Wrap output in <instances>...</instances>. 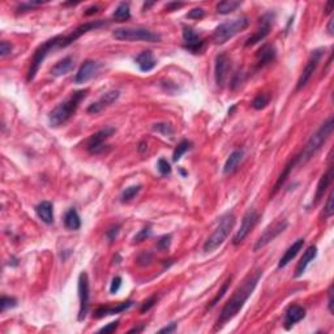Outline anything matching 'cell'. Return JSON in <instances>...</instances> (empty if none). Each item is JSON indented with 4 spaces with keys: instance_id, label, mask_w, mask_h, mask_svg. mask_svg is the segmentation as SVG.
Listing matches in <instances>:
<instances>
[{
    "instance_id": "cell-45",
    "label": "cell",
    "mask_w": 334,
    "mask_h": 334,
    "mask_svg": "<svg viewBox=\"0 0 334 334\" xmlns=\"http://www.w3.org/2000/svg\"><path fill=\"white\" fill-rule=\"evenodd\" d=\"M118 327H119V320L113 321V323H110L109 325L101 328V329H99V333H113V332L117 331Z\"/></svg>"
},
{
    "instance_id": "cell-12",
    "label": "cell",
    "mask_w": 334,
    "mask_h": 334,
    "mask_svg": "<svg viewBox=\"0 0 334 334\" xmlns=\"http://www.w3.org/2000/svg\"><path fill=\"white\" fill-rule=\"evenodd\" d=\"M257 221H259V214L256 213V210H248L244 214V217L241 219L240 229L238 230V233L235 234V237L233 239V243L235 245L240 244L241 241L244 240L245 238L248 237V234L253 230V227L256 226Z\"/></svg>"
},
{
    "instance_id": "cell-25",
    "label": "cell",
    "mask_w": 334,
    "mask_h": 334,
    "mask_svg": "<svg viewBox=\"0 0 334 334\" xmlns=\"http://www.w3.org/2000/svg\"><path fill=\"white\" fill-rule=\"evenodd\" d=\"M332 180H333V168L331 167V168L320 178L319 183H317V188H316L313 204H317V202L324 197V193L327 192V190L329 188V186H331Z\"/></svg>"
},
{
    "instance_id": "cell-32",
    "label": "cell",
    "mask_w": 334,
    "mask_h": 334,
    "mask_svg": "<svg viewBox=\"0 0 334 334\" xmlns=\"http://www.w3.org/2000/svg\"><path fill=\"white\" fill-rule=\"evenodd\" d=\"M230 285H231V277H229V278L226 280V282H225V284H223V286H222V287H221V290L218 291L217 295L214 296V299L212 300V302H210V304H209V306H208V307H206V310H213V308L215 307V306H217L218 302H219V300H221L222 298L225 296L226 292H227Z\"/></svg>"
},
{
    "instance_id": "cell-39",
    "label": "cell",
    "mask_w": 334,
    "mask_h": 334,
    "mask_svg": "<svg viewBox=\"0 0 334 334\" xmlns=\"http://www.w3.org/2000/svg\"><path fill=\"white\" fill-rule=\"evenodd\" d=\"M334 213V208H333V192L329 193V197H328L327 205H325V209H324V217L325 218H331Z\"/></svg>"
},
{
    "instance_id": "cell-20",
    "label": "cell",
    "mask_w": 334,
    "mask_h": 334,
    "mask_svg": "<svg viewBox=\"0 0 334 334\" xmlns=\"http://www.w3.org/2000/svg\"><path fill=\"white\" fill-rule=\"evenodd\" d=\"M277 51L273 45H264L260 50L257 51L256 60H257V68H264L276 59Z\"/></svg>"
},
{
    "instance_id": "cell-27",
    "label": "cell",
    "mask_w": 334,
    "mask_h": 334,
    "mask_svg": "<svg viewBox=\"0 0 334 334\" xmlns=\"http://www.w3.org/2000/svg\"><path fill=\"white\" fill-rule=\"evenodd\" d=\"M73 66H74L73 59L71 58V56H67V58L62 59V60H59V62L51 68V74L55 76V77L64 76V74H67L68 72H71V71L73 70Z\"/></svg>"
},
{
    "instance_id": "cell-4",
    "label": "cell",
    "mask_w": 334,
    "mask_h": 334,
    "mask_svg": "<svg viewBox=\"0 0 334 334\" xmlns=\"http://www.w3.org/2000/svg\"><path fill=\"white\" fill-rule=\"evenodd\" d=\"M70 43L72 45V41H71L70 35H56L54 38L48 39L45 43H42L41 46L35 50L34 55H33V59H31L30 68H29V72H27V81H31L33 78L35 77V74L38 72L39 67L43 63V60L46 59V56L50 54L52 50H56V48H63V47L70 46Z\"/></svg>"
},
{
    "instance_id": "cell-54",
    "label": "cell",
    "mask_w": 334,
    "mask_h": 334,
    "mask_svg": "<svg viewBox=\"0 0 334 334\" xmlns=\"http://www.w3.org/2000/svg\"><path fill=\"white\" fill-rule=\"evenodd\" d=\"M141 331H144V325H141V327H137V328H133V329H131L128 333H139V332H141Z\"/></svg>"
},
{
    "instance_id": "cell-29",
    "label": "cell",
    "mask_w": 334,
    "mask_h": 334,
    "mask_svg": "<svg viewBox=\"0 0 334 334\" xmlns=\"http://www.w3.org/2000/svg\"><path fill=\"white\" fill-rule=\"evenodd\" d=\"M241 5V1H235V0H225V1H219L217 4V12L219 15H229L231 12H234L237 8Z\"/></svg>"
},
{
    "instance_id": "cell-48",
    "label": "cell",
    "mask_w": 334,
    "mask_h": 334,
    "mask_svg": "<svg viewBox=\"0 0 334 334\" xmlns=\"http://www.w3.org/2000/svg\"><path fill=\"white\" fill-rule=\"evenodd\" d=\"M328 308H329V312L332 315L334 313L333 310V285H331V287L328 290Z\"/></svg>"
},
{
    "instance_id": "cell-46",
    "label": "cell",
    "mask_w": 334,
    "mask_h": 334,
    "mask_svg": "<svg viewBox=\"0 0 334 334\" xmlns=\"http://www.w3.org/2000/svg\"><path fill=\"white\" fill-rule=\"evenodd\" d=\"M120 286H121L120 277H114L113 282H111V286H110V292H111V294H117V292L119 291Z\"/></svg>"
},
{
    "instance_id": "cell-55",
    "label": "cell",
    "mask_w": 334,
    "mask_h": 334,
    "mask_svg": "<svg viewBox=\"0 0 334 334\" xmlns=\"http://www.w3.org/2000/svg\"><path fill=\"white\" fill-rule=\"evenodd\" d=\"M331 12H332V4L328 3L327 5H325V13H327V15H329Z\"/></svg>"
},
{
    "instance_id": "cell-35",
    "label": "cell",
    "mask_w": 334,
    "mask_h": 334,
    "mask_svg": "<svg viewBox=\"0 0 334 334\" xmlns=\"http://www.w3.org/2000/svg\"><path fill=\"white\" fill-rule=\"evenodd\" d=\"M153 131H156L164 136H172L174 135V129L168 123H156L153 125Z\"/></svg>"
},
{
    "instance_id": "cell-16",
    "label": "cell",
    "mask_w": 334,
    "mask_h": 334,
    "mask_svg": "<svg viewBox=\"0 0 334 334\" xmlns=\"http://www.w3.org/2000/svg\"><path fill=\"white\" fill-rule=\"evenodd\" d=\"M120 97V92L119 90H110L107 93L102 95L97 102H94L88 107V113L89 114H98L101 113L102 110L107 109L109 106L118 101V98Z\"/></svg>"
},
{
    "instance_id": "cell-43",
    "label": "cell",
    "mask_w": 334,
    "mask_h": 334,
    "mask_svg": "<svg viewBox=\"0 0 334 334\" xmlns=\"http://www.w3.org/2000/svg\"><path fill=\"white\" fill-rule=\"evenodd\" d=\"M12 45L9 42H7V41H1L0 42V55L1 56H7V55H9L12 52Z\"/></svg>"
},
{
    "instance_id": "cell-47",
    "label": "cell",
    "mask_w": 334,
    "mask_h": 334,
    "mask_svg": "<svg viewBox=\"0 0 334 334\" xmlns=\"http://www.w3.org/2000/svg\"><path fill=\"white\" fill-rule=\"evenodd\" d=\"M150 261H152V253L149 252L141 253L140 256H139V259H137V262L140 265H148Z\"/></svg>"
},
{
    "instance_id": "cell-52",
    "label": "cell",
    "mask_w": 334,
    "mask_h": 334,
    "mask_svg": "<svg viewBox=\"0 0 334 334\" xmlns=\"http://www.w3.org/2000/svg\"><path fill=\"white\" fill-rule=\"evenodd\" d=\"M333 23H334V20H333V19L329 20V23H328V33H329V34H331V35H333V34H334Z\"/></svg>"
},
{
    "instance_id": "cell-42",
    "label": "cell",
    "mask_w": 334,
    "mask_h": 334,
    "mask_svg": "<svg viewBox=\"0 0 334 334\" xmlns=\"http://www.w3.org/2000/svg\"><path fill=\"white\" fill-rule=\"evenodd\" d=\"M205 16V11L202 8H193L192 11H190V13L187 15L188 19H193V20H200Z\"/></svg>"
},
{
    "instance_id": "cell-38",
    "label": "cell",
    "mask_w": 334,
    "mask_h": 334,
    "mask_svg": "<svg viewBox=\"0 0 334 334\" xmlns=\"http://www.w3.org/2000/svg\"><path fill=\"white\" fill-rule=\"evenodd\" d=\"M157 168L160 171L161 175H168L171 172V165L167 162V160L165 158H161L157 164Z\"/></svg>"
},
{
    "instance_id": "cell-2",
    "label": "cell",
    "mask_w": 334,
    "mask_h": 334,
    "mask_svg": "<svg viewBox=\"0 0 334 334\" xmlns=\"http://www.w3.org/2000/svg\"><path fill=\"white\" fill-rule=\"evenodd\" d=\"M261 276H262V270L259 269V270H256L252 274H249L243 281V284L234 291L233 296L223 306L221 313H219V317L217 320V329H221L223 325L229 323L230 320H233L239 313L241 308L244 307L245 302L248 300L249 296L252 295V292L255 291V288H256Z\"/></svg>"
},
{
    "instance_id": "cell-11",
    "label": "cell",
    "mask_w": 334,
    "mask_h": 334,
    "mask_svg": "<svg viewBox=\"0 0 334 334\" xmlns=\"http://www.w3.org/2000/svg\"><path fill=\"white\" fill-rule=\"evenodd\" d=\"M324 48H317V50L312 51L311 58L308 60V63L304 67L303 72L300 74L299 80H298V84H296V90L303 89L304 86L307 85L308 81L311 80V77L315 73L316 68L319 66L320 60H321V56H323Z\"/></svg>"
},
{
    "instance_id": "cell-49",
    "label": "cell",
    "mask_w": 334,
    "mask_h": 334,
    "mask_svg": "<svg viewBox=\"0 0 334 334\" xmlns=\"http://www.w3.org/2000/svg\"><path fill=\"white\" fill-rule=\"evenodd\" d=\"M176 331V324L175 323H171L168 324L167 327L162 328V329H160V333H174V332Z\"/></svg>"
},
{
    "instance_id": "cell-3",
    "label": "cell",
    "mask_w": 334,
    "mask_h": 334,
    "mask_svg": "<svg viewBox=\"0 0 334 334\" xmlns=\"http://www.w3.org/2000/svg\"><path fill=\"white\" fill-rule=\"evenodd\" d=\"M86 94H88V89L77 90V92L72 93V95L67 101L56 106L48 115V121H50L51 127H60L70 120L71 117L76 113V110H77L82 99H85Z\"/></svg>"
},
{
    "instance_id": "cell-36",
    "label": "cell",
    "mask_w": 334,
    "mask_h": 334,
    "mask_svg": "<svg viewBox=\"0 0 334 334\" xmlns=\"http://www.w3.org/2000/svg\"><path fill=\"white\" fill-rule=\"evenodd\" d=\"M17 306V300L15 298H11V296H3L0 299V311L5 312L9 308H15Z\"/></svg>"
},
{
    "instance_id": "cell-21",
    "label": "cell",
    "mask_w": 334,
    "mask_h": 334,
    "mask_svg": "<svg viewBox=\"0 0 334 334\" xmlns=\"http://www.w3.org/2000/svg\"><path fill=\"white\" fill-rule=\"evenodd\" d=\"M132 306H133L132 300H127V302H123V303L118 304V306H115V307H109V306H106V307L98 308L97 311L93 313V316L95 317V319H102V317H105V316L121 313V312L127 311V310L132 307Z\"/></svg>"
},
{
    "instance_id": "cell-31",
    "label": "cell",
    "mask_w": 334,
    "mask_h": 334,
    "mask_svg": "<svg viewBox=\"0 0 334 334\" xmlns=\"http://www.w3.org/2000/svg\"><path fill=\"white\" fill-rule=\"evenodd\" d=\"M191 148H192V143H191L190 140L180 141L178 144V146L175 148L174 154H172V161H174V162H178V161L183 157V154H186Z\"/></svg>"
},
{
    "instance_id": "cell-1",
    "label": "cell",
    "mask_w": 334,
    "mask_h": 334,
    "mask_svg": "<svg viewBox=\"0 0 334 334\" xmlns=\"http://www.w3.org/2000/svg\"><path fill=\"white\" fill-rule=\"evenodd\" d=\"M333 128H334L333 118H329V119H328V120L325 121L313 135H312L311 139L307 141V144H306V146L303 148V150H302L298 156L294 157V158L286 165L285 170L282 171V174L280 175V178L277 179V183L274 184V190H273L272 194H276L277 192L282 188V186H284V183L286 182V179L288 178L290 172H291L295 167L306 165L308 161L311 160L312 157L315 156L316 153L319 152L320 149H321V146L327 143V140L332 135Z\"/></svg>"
},
{
    "instance_id": "cell-9",
    "label": "cell",
    "mask_w": 334,
    "mask_h": 334,
    "mask_svg": "<svg viewBox=\"0 0 334 334\" xmlns=\"http://www.w3.org/2000/svg\"><path fill=\"white\" fill-rule=\"evenodd\" d=\"M78 298H80V311H78V321L86 317L88 310H89V299H90V288H89V278L85 272L80 273L78 276Z\"/></svg>"
},
{
    "instance_id": "cell-7",
    "label": "cell",
    "mask_w": 334,
    "mask_h": 334,
    "mask_svg": "<svg viewBox=\"0 0 334 334\" xmlns=\"http://www.w3.org/2000/svg\"><path fill=\"white\" fill-rule=\"evenodd\" d=\"M113 37L118 41L133 42V41H144V42H160L161 35L145 27H118L113 31Z\"/></svg>"
},
{
    "instance_id": "cell-5",
    "label": "cell",
    "mask_w": 334,
    "mask_h": 334,
    "mask_svg": "<svg viewBox=\"0 0 334 334\" xmlns=\"http://www.w3.org/2000/svg\"><path fill=\"white\" fill-rule=\"evenodd\" d=\"M248 25L249 20L247 17H238V19L226 21L214 29L213 34H212V42L214 45H223L234 38L238 33L245 30Z\"/></svg>"
},
{
    "instance_id": "cell-13",
    "label": "cell",
    "mask_w": 334,
    "mask_h": 334,
    "mask_svg": "<svg viewBox=\"0 0 334 334\" xmlns=\"http://www.w3.org/2000/svg\"><path fill=\"white\" fill-rule=\"evenodd\" d=\"M183 41H184V47L192 54L201 52L205 45V41L191 26H183Z\"/></svg>"
},
{
    "instance_id": "cell-44",
    "label": "cell",
    "mask_w": 334,
    "mask_h": 334,
    "mask_svg": "<svg viewBox=\"0 0 334 334\" xmlns=\"http://www.w3.org/2000/svg\"><path fill=\"white\" fill-rule=\"evenodd\" d=\"M157 300H158L157 299V296H152V298H149V299L146 300L143 306H141V310H140L141 313H145V312H148L150 308L154 307L157 303Z\"/></svg>"
},
{
    "instance_id": "cell-18",
    "label": "cell",
    "mask_w": 334,
    "mask_h": 334,
    "mask_svg": "<svg viewBox=\"0 0 334 334\" xmlns=\"http://www.w3.org/2000/svg\"><path fill=\"white\" fill-rule=\"evenodd\" d=\"M306 317V310L302 306L294 304L291 307H288L285 316V328L286 329H291L296 323H299Z\"/></svg>"
},
{
    "instance_id": "cell-30",
    "label": "cell",
    "mask_w": 334,
    "mask_h": 334,
    "mask_svg": "<svg viewBox=\"0 0 334 334\" xmlns=\"http://www.w3.org/2000/svg\"><path fill=\"white\" fill-rule=\"evenodd\" d=\"M113 17L118 23H123V21H127V20L131 19V11H129L128 3L119 4L115 12H114Z\"/></svg>"
},
{
    "instance_id": "cell-6",
    "label": "cell",
    "mask_w": 334,
    "mask_h": 334,
    "mask_svg": "<svg viewBox=\"0 0 334 334\" xmlns=\"http://www.w3.org/2000/svg\"><path fill=\"white\" fill-rule=\"evenodd\" d=\"M234 223H235V217L233 213H226L225 215H222L215 230L204 243V251L213 252L218 247H221L229 237L230 231L233 230Z\"/></svg>"
},
{
    "instance_id": "cell-33",
    "label": "cell",
    "mask_w": 334,
    "mask_h": 334,
    "mask_svg": "<svg viewBox=\"0 0 334 334\" xmlns=\"http://www.w3.org/2000/svg\"><path fill=\"white\" fill-rule=\"evenodd\" d=\"M141 191V186H132V187H128V188H125L124 191H123V193H121V202H128L131 201L132 198L136 197V194L139 193Z\"/></svg>"
},
{
    "instance_id": "cell-23",
    "label": "cell",
    "mask_w": 334,
    "mask_h": 334,
    "mask_svg": "<svg viewBox=\"0 0 334 334\" xmlns=\"http://www.w3.org/2000/svg\"><path fill=\"white\" fill-rule=\"evenodd\" d=\"M35 213L39 217V219L45 222L46 225L54 223V208L50 201H42L39 202L38 205L35 206Z\"/></svg>"
},
{
    "instance_id": "cell-50",
    "label": "cell",
    "mask_w": 334,
    "mask_h": 334,
    "mask_svg": "<svg viewBox=\"0 0 334 334\" xmlns=\"http://www.w3.org/2000/svg\"><path fill=\"white\" fill-rule=\"evenodd\" d=\"M184 4L183 3H178V1H174V3H168L166 5V11H175V9H178V8L183 7Z\"/></svg>"
},
{
    "instance_id": "cell-53",
    "label": "cell",
    "mask_w": 334,
    "mask_h": 334,
    "mask_svg": "<svg viewBox=\"0 0 334 334\" xmlns=\"http://www.w3.org/2000/svg\"><path fill=\"white\" fill-rule=\"evenodd\" d=\"M146 149H148V144H146V143H144V141H143V143H140V145H139V152L144 153Z\"/></svg>"
},
{
    "instance_id": "cell-14",
    "label": "cell",
    "mask_w": 334,
    "mask_h": 334,
    "mask_svg": "<svg viewBox=\"0 0 334 334\" xmlns=\"http://www.w3.org/2000/svg\"><path fill=\"white\" fill-rule=\"evenodd\" d=\"M230 59L226 54H219L215 58V66H214V77H215V84L218 88H222L225 85L226 80L229 77L230 72Z\"/></svg>"
},
{
    "instance_id": "cell-10",
    "label": "cell",
    "mask_w": 334,
    "mask_h": 334,
    "mask_svg": "<svg viewBox=\"0 0 334 334\" xmlns=\"http://www.w3.org/2000/svg\"><path fill=\"white\" fill-rule=\"evenodd\" d=\"M287 226H288L287 221H278L276 222V223H273V225L269 226V227H266L264 233H262V235L257 239L256 244L253 247V251L257 252V251H260V249H262L264 247H266V245H268L270 241L274 240L280 234L284 233L285 230L287 229Z\"/></svg>"
},
{
    "instance_id": "cell-40",
    "label": "cell",
    "mask_w": 334,
    "mask_h": 334,
    "mask_svg": "<svg viewBox=\"0 0 334 334\" xmlns=\"http://www.w3.org/2000/svg\"><path fill=\"white\" fill-rule=\"evenodd\" d=\"M170 243H171V235H165V237H162L160 240L157 241V248L164 252V251L168 249Z\"/></svg>"
},
{
    "instance_id": "cell-34",
    "label": "cell",
    "mask_w": 334,
    "mask_h": 334,
    "mask_svg": "<svg viewBox=\"0 0 334 334\" xmlns=\"http://www.w3.org/2000/svg\"><path fill=\"white\" fill-rule=\"evenodd\" d=\"M269 99H270V97H269L268 94L265 93L259 94V95L252 101V107L255 110H262L264 107H266V105L269 103Z\"/></svg>"
},
{
    "instance_id": "cell-8",
    "label": "cell",
    "mask_w": 334,
    "mask_h": 334,
    "mask_svg": "<svg viewBox=\"0 0 334 334\" xmlns=\"http://www.w3.org/2000/svg\"><path fill=\"white\" fill-rule=\"evenodd\" d=\"M115 132H117V129L113 128V127H106V128L98 131L97 133H94L93 136L88 140L86 150L90 154H101V153H103L106 149L109 148V145L106 144V140H109Z\"/></svg>"
},
{
    "instance_id": "cell-26",
    "label": "cell",
    "mask_w": 334,
    "mask_h": 334,
    "mask_svg": "<svg viewBox=\"0 0 334 334\" xmlns=\"http://www.w3.org/2000/svg\"><path fill=\"white\" fill-rule=\"evenodd\" d=\"M243 157H244L243 149H237V150H234V152L229 156L227 161H226L225 167H223V174L231 175L233 172H235L238 166H239L241 161H243Z\"/></svg>"
},
{
    "instance_id": "cell-41",
    "label": "cell",
    "mask_w": 334,
    "mask_h": 334,
    "mask_svg": "<svg viewBox=\"0 0 334 334\" xmlns=\"http://www.w3.org/2000/svg\"><path fill=\"white\" fill-rule=\"evenodd\" d=\"M119 230H120V226L119 225L111 226V227L107 230V233H106V238L109 239V241H114L115 239H117L118 235H119Z\"/></svg>"
},
{
    "instance_id": "cell-28",
    "label": "cell",
    "mask_w": 334,
    "mask_h": 334,
    "mask_svg": "<svg viewBox=\"0 0 334 334\" xmlns=\"http://www.w3.org/2000/svg\"><path fill=\"white\" fill-rule=\"evenodd\" d=\"M64 226L66 229L71 230V231H76L81 227V219H80V215L76 212V209L71 208L68 212L64 215Z\"/></svg>"
},
{
    "instance_id": "cell-22",
    "label": "cell",
    "mask_w": 334,
    "mask_h": 334,
    "mask_svg": "<svg viewBox=\"0 0 334 334\" xmlns=\"http://www.w3.org/2000/svg\"><path fill=\"white\" fill-rule=\"evenodd\" d=\"M304 245V239H298L296 241H294L290 247L287 248V251L284 253V256L281 257L280 262H278V268L282 269L285 266H287L290 262H291L296 257V255L299 253V251L303 248Z\"/></svg>"
},
{
    "instance_id": "cell-19",
    "label": "cell",
    "mask_w": 334,
    "mask_h": 334,
    "mask_svg": "<svg viewBox=\"0 0 334 334\" xmlns=\"http://www.w3.org/2000/svg\"><path fill=\"white\" fill-rule=\"evenodd\" d=\"M316 256H317V247H316V245H310V247L306 249V252L303 253V256H302L300 261L298 262V265H296L295 278H299V277L303 276L307 266L311 264V261L315 260Z\"/></svg>"
},
{
    "instance_id": "cell-51",
    "label": "cell",
    "mask_w": 334,
    "mask_h": 334,
    "mask_svg": "<svg viewBox=\"0 0 334 334\" xmlns=\"http://www.w3.org/2000/svg\"><path fill=\"white\" fill-rule=\"evenodd\" d=\"M98 9H99V8H98L97 5H94V7H90V8H88V9H86V12H85V16L94 15V13H97V12H98Z\"/></svg>"
},
{
    "instance_id": "cell-17",
    "label": "cell",
    "mask_w": 334,
    "mask_h": 334,
    "mask_svg": "<svg viewBox=\"0 0 334 334\" xmlns=\"http://www.w3.org/2000/svg\"><path fill=\"white\" fill-rule=\"evenodd\" d=\"M98 68H99V63L94 62V60H85L82 63L80 70L77 71V73L74 76V82L76 84H85L93 77L94 74L97 73Z\"/></svg>"
},
{
    "instance_id": "cell-37",
    "label": "cell",
    "mask_w": 334,
    "mask_h": 334,
    "mask_svg": "<svg viewBox=\"0 0 334 334\" xmlns=\"http://www.w3.org/2000/svg\"><path fill=\"white\" fill-rule=\"evenodd\" d=\"M150 235H152V229H150V227H145V229L140 230V231L135 235V238H133V243H141L143 240H146Z\"/></svg>"
},
{
    "instance_id": "cell-24",
    "label": "cell",
    "mask_w": 334,
    "mask_h": 334,
    "mask_svg": "<svg viewBox=\"0 0 334 334\" xmlns=\"http://www.w3.org/2000/svg\"><path fill=\"white\" fill-rule=\"evenodd\" d=\"M135 62L139 66L140 71L143 72H150V71L157 66V60L153 56L152 51H143L141 54H139L135 59Z\"/></svg>"
},
{
    "instance_id": "cell-15",
    "label": "cell",
    "mask_w": 334,
    "mask_h": 334,
    "mask_svg": "<svg viewBox=\"0 0 334 334\" xmlns=\"http://www.w3.org/2000/svg\"><path fill=\"white\" fill-rule=\"evenodd\" d=\"M272 24L273 17L270 13H266V15L262 16L260 20V27H259V29L245 41V46L247 47L253 46V45H256V43L261 42L262 39H265V37H266V35L269 34V31H270Z\"/></svg>"
}]
</instances>
